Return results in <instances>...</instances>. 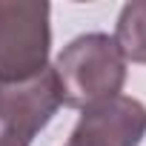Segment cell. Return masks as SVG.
<instances>
[{"label":"cell","instance_id":"cell-4","mask_svg":"<svg viewBox=\"0 0 146 146\" xmlns=\"http://www.w3.org/2000/svg\"><path fill=\"white\" fill-rule=\"evenodd\" d=\"M146 137V106L137 98L117 95L83 109L69 146H140Z\"/></svg>","mask_w":146,"mask_h":146},{"label":"cell","instance_id":"cell-6","mask_svg":"<svg viewBox=\"0 0 146 146\" xmlns=\"http://www.w3.org/2000/svg\"><path fill=\"white\" fill-rule=\"evenodd\" d=\"M66 146H69V143H66Z\"/></svg>","mask_w":146,"mask_h":146},{"label":"cell","instance_id":"cell-3","mask_svg":"<svg viewBox=\"0 0 146 146\" xmlns=\"http://www.w3.org/2000/svg\"><path fill=\"white\" fill-rule=\"evenodd\" d=\"M60 106V86L52 66L35 80L0 86V146H32Z\"/></svg>","mask_w":146,"mask_h":146},{"label":"cell","instance_id":"cell-2","mask_svg":"<svg viewBox=\"0 0 146 146\" xmlns=\"http://www.w3.org/2000/svg\"><path fill=\"white\" fill-rule=\"evenodd\" d=\"M52 6L0 0V86L35 80L49 69Z\"/></svg>","mask_w":146,"mask_h":146},{"label":"cell","instance_id":"cell-1","mask_svg":"<svg viewBox=\"0 0 146 146\" xmlns=\"http://www.w3.org/2000/svg\"><path fill=\"white\" fill-rule=\"evenodd\" d=\"M60 100L69 109H89L117 98L126 83V60L106 32H86L69 40L54 60Z\"/></svg>","mask_w":146,"mask_h":146},{"label":"cell","instance_id":"cell-5","mask_svg":"<svg viewBox=\"0 0 146 146\" xmlns=\"http://www.w3.org/2000/svg\"><path fill=\"white\" fill-rule=\"evenodd\" d=\"M112 37L123 60L146 66V0H132L120 9Z\"/></svg>","mask_w":146,"mask_h":146}]
</instances>
